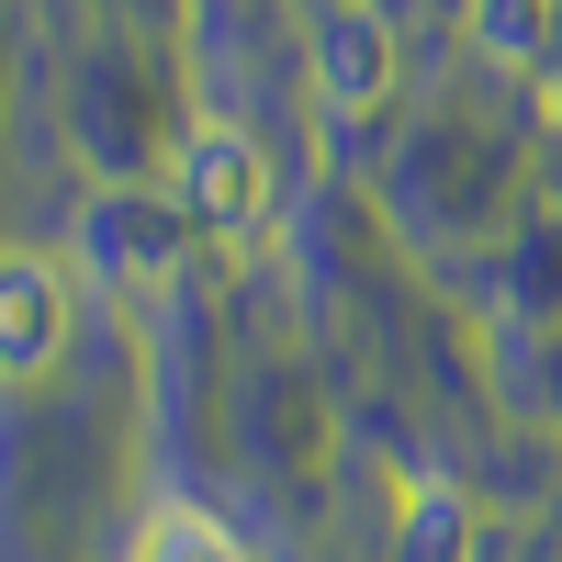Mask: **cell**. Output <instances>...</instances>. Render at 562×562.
<instances>
[{
  "label": "cell",
  "mask_w": 562,
  "mask_h": 562,
  "mask_svg": "<svg viewBox=\"0 0 562 562\" xmlns=\"http://www.w3.org/2000/svg\"><path fill=\"white\" fill-rule=\"evenodd\" d=\"M135 562H248V540H225L203 506H158V518L135 529Z\"/></svg>",
  "instance_id": "cell-4"
},
{
  "label": "cell",
  "mask_w": 562,
  "mask_h": 562,
  "mask_svg": "<svg viewBox=\"0 0 562 562\" xmlns=\"http://www.w3.org/2000/svg\"><path fill=\"white\" fill-rule=\"evenodd\" d=\"M461 540H473L461 495H450V484H416V495H405V562H461Z\"/></svg>",
  "instance_id": "cell-5"
},
{
  "label": "cell",
  "mask_w": 562,
  "mask_h": 562,
  "mask_svg": "<svg viewBox=\"0 0 562 562\" xmlns=\"http://www.w3.org/2000/svg\"><path fill=\"white\" fill-rule=\"evenodd\" d=\"M484 34L506 45V57H529V34H540V0H484Z\"/></svg>",
  "instance_id": "cell-6"
},
{
  "label": "cell",
  "mask_w": 562,
  "mask_h": 562,
  "mask_svg": "<svg viewBox=\"0 0 562 562\" xmlns=\"http://www.w3.org/2000/svg\"><path fill=\"white\" fill-rule=\"evenodd\" d=\"M180 192H192L203 225L259 237V225H270V158H259V135H237V124H192V147H180Z\"/></svg>",
  "instance_id": "cell-1"
},
{
  "label": "cell",
  "mask_w": 562,
  "mask_h": 562,
  "mask_svg": "<svg viewBox=\"0 0 562 562\" xmlns=\"http://www.w3.org/2000/svg\"><path fill=\"white\" fill-rule=\"evenodd\" d=\"M57 349H68V281L34 248H12L0 259V371H12V383H45Z\"/></svg>",
  "instance_id": "cell-2"
},
{
  "label": "cell",
  "mask_w": 562,
  "mask_h": 562,
  "mask_svg": "<svg viewBox=\"0 0 562 562\" xmlns=\"http://www.w3.org/2000/svg\"><path fill=\"white\" fill-rule=\"evenodd\" d=\"M315 68H326V102L338 113H371L394 90V34H383V12H326V34H315Z\"/></svg>",
  "instance_id": "cell-3"
}]
</instances>
